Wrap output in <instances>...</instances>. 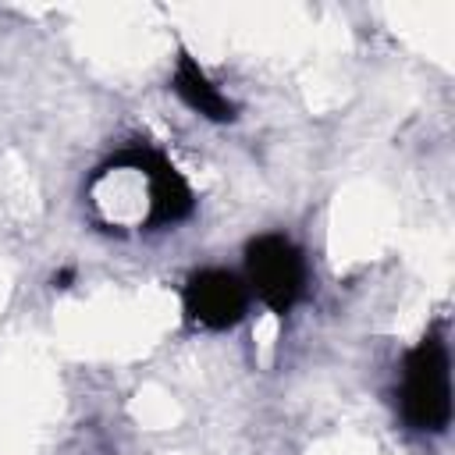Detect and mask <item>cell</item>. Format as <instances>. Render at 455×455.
I'll return each mask as SVG.
<instances>
[{"label": "cell", "instance_id": "obj_1", "mask_svg": "<svg viewBox=\"0 0 455 455\" xmlns=\"http://www.w3.org/2000/svg\"><path fill=\"white\" fill-rule=\"evenodd\" d=\"M398 416L416 434H444L451 423V355L444 331H427L402 359Z\"/></svg>", "mask_w": 455, "mask_h": 455}, {"label": "cell", "instance_id": "obj_2", "mask_svg": "<svg viewBox=\"0 0 455 455\" xmlns=\"http://www.w3.org/2000/svg\"><path fill=\"white\" fill-rule=\"evenodd\" d=\"M245 288L274 316H288L309 288L306 252L281 231H267L245 242Z\"/></svg>", "mask_w": 455, "mask_h": 455}, {"label": "cell", "instance_id": "obj_3", "mask_svg": "<svg viewBox=\"0 0 455 455\" xmlns=\"http://www.w3.org/2000/svg\"><path fill=\"white\" fill-rule=\"evenodd\" d=\"M124 164L142 178V192H146V210H142V228L146 231H160V228H174L181 220H188L196 213V192L185 181V174L153 146H128L121 149Z\"/></svg>", "mask_w": 455, "mask_h": 455}, {"label": "cell", "instance_id": "obj_4", "mask_svg": "<svg viewBox=\"0 0 455 455\" xmlns=\"http://www.w3.org/2000/svg\"><path fill=\"white\" fill-rule=\"evenodd\" d=\"M181 309L185 320L199 331H231L245 320L249 288L235 270L224 267H199L181 284Z\"/></svg>", "mask_w": 455, "mask_h": 455}, {"label": "cell", "instance_id": "obj_5", "mask_svg": "<svg viewBox=\"0 0 455 455\" xmlns=\"http://www.w3.org/2000/svg\"><path fill=\"white\" fill-rule=\"evenodd\" d=\"M171 92L199 117L213 121V124H228L238 117V103L220 92V85H213V78L203 71V64L188 53V50H178V60H174V71H171Z\"/></svg>", "mask_w": 455, "mask_h": 455}, {"label": "cell", "instance_id": "obj_6", "mask_svg": "<svg viewBox=\"0 0 455 455\" xmlns=\"http://www.w3.org/2000/svg\"><path fill=\"white\" fill-rule=\"evenodd\" d=\"M71 281H75V270H71V267H64V270L53 274V288H68Z\"/></svg>", "mask_w": 455, "mask_h": 455}]
</instances>
